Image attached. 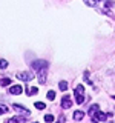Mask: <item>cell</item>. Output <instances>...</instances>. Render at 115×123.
Wrapping results in <instances>:
<instances>
[{"label":"cell","instance_id":"cell-17","mask_svg":"<svg viewBox=\"0 0 115 123\" xmlns=\"http://www.w3.org/2000/svg\"><path fill=\"white\" fill-rule=\"evenodd\" d=\"M35 108H37V109H45L46 105H45L43 102H35Z\"/></svg>","mask_w":115,"mask_h":123},{"label":"cell","instance_id":"cell-5","mask_svg":"<svg viewBox=\"0 0 115 123\" xmlns=\"http://www.w3.org/2000/svg\"><path fill=\"white\" fill-rule=\"evenodd\" d=\"M71 106H72V102H71L69 97H63V98H61V108H63V109H68V108H71Z\"/></svg>","mask_w":115,"mask_h":123},{"label":"cell","instance_id":"cell-15","mask_svg":"<svg viewBox=\"0 0 115 123\" xmlns=\"http://www.w3.org/2000/svg\"><path fill=\"white\" fill-rule=\"evenodd\" d=\"M0 85H2V86H6V85H11V79H2L0 80Z\"/></svg>","mask_w":115,"mask_h":123},{"label":"cell","instance_id":"cell-9","mask_svg":"<svg viewBox=\"0 0 115 123\" xmlns=\"http://www.w3.org/2000/svg\"><path fill=\"white\" fill-rule=\"evenodd\" d=\"M75 95H83L84 94V86H83V85H78V86H77L75 88Z\"/></svg>","mask_w":115,"mask_h":123},{"label":"cell","instance_id":"cell-8","mask_svg":"<svg viewBox=\"0 0 115 123\" xmlns=\"http://www.w3.org/2000/svg\"><path fill=\"white\" fill-rule=\"evenodd\" d=\"M83 117H84V112H83V111H75V112H74V120H77V122H78V120H83Z\"/></svg>","mask_w":115,"mask_h":123},{"label":"cell","instance_id":"cell-13","mask_svg":"<svg viewBox=\"0 0 115 123\" xmlns=\"http://www.w3.org/2000/svg\"><path fill=\"white\" fill-rule=\"evenodd\" d=\"M58 86H60L61 91H68V82H64V80H61V82L58 83Z\"/></svg>","mask_w":115,"mask_h":123},{"label":"cell","instance_id":"cell-16","mask_svg":"<svg viewBox=\"0 0 115 123\" xmlns=\"http://www.w3.org/2000/svg\"><path fill=\"white\" fill-rule=\"evenodd\" d=\"M5 68H8V62L5 59H0V69H5Z\"/></svg>","mask_w":115,"mask_h":123},{"label":"cell","instance_id":"cell-22","mask_svg":"<svg viewBox=\"0 0 115 123\" xmlns=\"http://www.w3.org/2000/svg\"><path fill=\"white\" fill-rule=\"evenodd\" d=\"M58 123H64V117H63V115H61V117L58 118Z\"/></svg>","mask_w":115,"mask_h":123},{"label":"cell","instance_id":"cell-23","mask_svg":"<svg viewBox=\"0 0 115 123\" xmlns=\"http://www.w3.org/2000/svg\"><path fill=\"white\" fill-rule=\"evenodd\" d=\"M114 98H115V95H114Z\"/></svg>","mask_w":115,"mask_h":123},{"label":"cell","instance_id":"cell-21","mask_svg":"<svg viewBox=\"0 0 115 123\" xmlns=\"http://www.w3.org/2000/svg\"><path fill=\"white\" fill-rule=\"evenodd\" d=\"M45 122H48V123H51V122H54V117L51 114H46L45 115Z\"/></svg>","mask_w":115,"mask_h":123},{"label":"cell","instance_id":"cell-3","mask_svg":"<svg viewBox=\"0 0 115 123\" xmlns=\"http://www.w3.org/2000/svg\"><path fill=\"white\" fill-rule=\"evenodd\" d=\"M32 68L37 69V71H40V69H46V68H48V62H45V60H35V62H32Z\"/></svg>","mask_w":115,"mask_h":123},{"label":"cell","instance_id":"cell-2","mask_svg":"<svg viewBox=\"0 0 115 123\" xmlns=\"http://www.w3.org/2000/svg\"><path fill=\"white\" fill-rule=\"evenodd\" d=\"M18 80H23V82H31V80L34 79V74H31V72H18V74H15Z\"/></svg>","mask_w":115,"mask_h":123},{"label":"cell","instance_id":"cell-18","mask_svg":"<svg viewBox=\"0 0 115 123\" xmlns=\"http://www.w3.org/2000/svg\"><path fill=\"white\" fill-rule=\"evenodd\" d=\"M20 122H23V120H22V118H18V117H12V118L8 120V123H20Z\"/></svg>","mask_w":115,"mask_h":123},{"label":"cell","instance_id":"cell-1","mask_svg":"<svg viewBox=\"0 0 115 123\" xmlns=\"http://www.w3.org/2000/svg\"><path fill=\"white\" fill-rule=\"evenodd\" d=\"M110 115H112V114H106V112H100V111H98V112H95L94 115H92V120H94L95 123H104L106 118L110 117Z\"/></svg>","mask_w":115,"mask_h":123},{"label":"cell","instance_id":"cell-7","mask_svg":"<svg viewBox=\"0 0 115 123\" xmlns=\"http://www.w3.org/2000/svg\"><path fill=\"white\" fill-rule=\"evenodd\" d=\"M38 82L40 83L46 82V69H40V71H38Z\"/></svg>","mask_w":115,"mask_h":123},{"label":"cell","instance_id":"cell-10","mask_svg":"<svg viewBox=\"0 0 115 123\" xmlns=\"http://www.w3.org/2000/svg\"><path fill=\"white\" fill-rule=\"evenodd\" d=\"M98 109H100V106H98V105H92V106L89 108V115L92 117V115H94L95 112H98Z\"/></svg>","mask_w":115,"mask_h":123},{"label":"cell","instance_id":"cell-12","mask_svg":"<svg viewBox=\"0 0 115 123\" xmlns=\"http://www.w3.org/2000/svg\"><path fill=\"white\" fill-rule=\"evenodd\" d=\"M8 111H9V109H8V106H6V105H3V103H0V115L6 114Z\"/></svg>","mask_w":115,"mask_h":123},{"label":"cell","instance_id":"cell-20","mask_svg":"<svg viewBox=\"0 0 115 123\" xmlns=\"http://www.w3.org/2000/svg\"><path fill=\"white\" fill-rule=\"evenodd\" d=\"M84 3L89 6H97V0H84Z\"/></svg>","mask_w":115,"mask_h":123},{"label":"cell","instance_id":"cell-11","mask_svg":"<svg viewBox=\"0 0 115 123\" xmlns=\"http://www.w3.org/2000/svg\"><path fill=\"white\" fill-rule=\"evenodd\" d=\"M37 92H38L37 88H28V89H26V94L28 95H35Z\"/></svg>","mask_w":115,"mask_h":123},{"label":"cell","instance_id":"cell-14","mask_svg":"<svg viewBox=\"0 0 115 123\" xmlns=\"http://www.w3.org/2000/svg\"><path fill=\"white\" fill-rule=\"evenodd\" d=\"M75 102L78 103V105L84 103V95H75Z\"/></svg>","mask_w":115,"mask_h":123},{"label":"cell","instance_id":"cell-6","mask_svg":"<svg viewBox=\"0 0 115 123\" xmlns=\"http://www.w3.org/2000/svg\"><path fill=\"white\" fill-rule=\"evenodd\" d=\"M12 108H14L15 111H17V112H20V114H26V115L29 114V111L26 109V108H23V106H20V105H17V103H15V105H14Z\"/></svg>","mask_w":115,"mask_h":123},{"label":"cell","instance_id":"cell-4","mask_svg":"<svg viewBox=\"0 0 115 123\" xmlns=\"http://www.w3.org/2000/svg\"><path fill=\"white\" fill-rule=\"evenodd\" d=\"M9 92H11V94H14V95H20L22 92H23V88L20 86V85H14V86L9 88Z\"/></svg>","mask_w":115,"mask_h":123},{"label":"cell","instance_id":"cell-19","mask_svg":"<svg viewBox=\"0 0 115 123\" xmlns=\"http://www.w3.org/2000/svg\"><path fill=\"white\" fill-rule=\"evenodd\" d=\"M49 100H55V92L54 91H48V95H46Z\"/></svg>","mask_w":115,"mask_h":123}]
</instances>
